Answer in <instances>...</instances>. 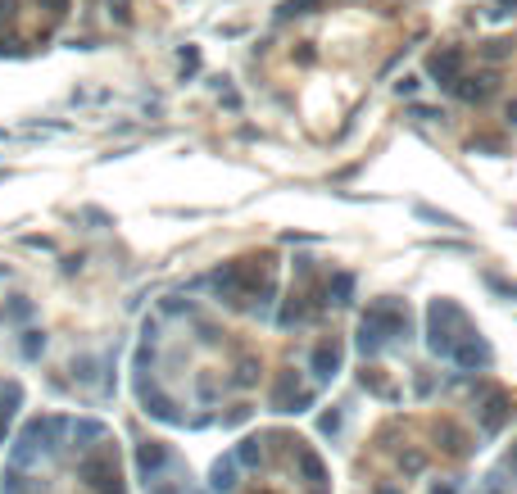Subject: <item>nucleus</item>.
Returning <instances> with one entry per match:
<instances>
[{"label":"nucleus","mask_w":517,"mask_h":494,"mask_svg":"<svg viewBox=\"0 0 517 494\" xmlns=\"http://www.w3.org/2000/svg\"><path fill=\"white\" fill-rule=\"evenodd\" d=\"M463 336H472V331H467V313L454 300H436L427 308V350L436 358H449Z\"/></svg>","instance_id":"1"},{"label":"nucleus","mask_w":517,"mask_h":494,"mask_svg":"<svg viewBox=\"0 0 517 494\" xmlns=\"http://www.w3.org/2000/svg\"><path fill=\"white\" fill-rule=\"evenodd\" d=\"M64 431H68L64 417H36V422H28L14 444V467H28L41 449H55V436H64Z\"/></svg>","instance_id":"2"},{"label":"nucleus","mask_w":517,"mask_h":494,"mask_svg":"<svg viewBox=\"0 0 517 494\" xmlns=\"http://www.w3.org/2000/svg\"><path fill=\"white\" fill-rule=\"evenodd\" d=\"M82 480L91 490H100V494H122V476H118V463L114 458H82Z\"/></svg>","instance_id":"3"},{"label":"nucleus","mask_w":517,"mask_h":494,"mask_svg":"<svg viewBox=\"0 0 517 494\" xmlns=\"http://www.w3.org/2000/svg\"><path fill=\"white\" fill-rule=\"evenodd\" d=\"M313 404V390H300L295 386V377H281L277 390H273V409L277 413H304Z\"/></svg>","instance_id":"4"},{"label":"nucleus","mask_w":517,"mask_h":494,"mask_svg":"<svg viewBox=\"0 0 517 494\" xmlns=\"http://www.w3.org/2000/svg\"><path fill=\"white\" fill-rule=\"evenodd\" d=\"M427 73H431L440 86H454V82H459V73H463V51H459V46L436 51V55H431V64H427Z\"/></svg>","instance_id":"5"},{"label":"nucleus","mask_w":517,"mask_h":494,"mask_svg":"<svg viewBox=\"0 0 517 494\" xmlns=\"http://www.w3.org/2000/svg\"><path fill=\"white\" fill-rule=\"evenodd\" d=\"M454 363H463V367H490V345L481 336H463L459 345H454Z\"/></svg>","instance_id":"6"},{"label":"nucleus","mask_w":517,"mask_h":494,"mask_svg":"<svg viewBox=\"0 0 517 494\" xmlns=\"http://www.w3.org/2000/svg\"><path fill=\"white\" fill-rule=\"evenodd\" d=\"M137 467H141V476H145V485H155V480H159V472H164V467H168V449H164V444H141V449H137Z\"/></svg>","instance_id":"7"},{"label":"nucleus","mask_w":517,"mask_h":494,"mask_svg":"<svg viewBox=\"0 0 517 494\" xmlns=\"http://www.w3.org/2000/svg\"><path fill=\"white\" fill-rule=\"evenodd\" d=\"M340 345L336 340H323V345H318V350H313V377L318 381H336V372H340Z\"/></svg>","instance_id":"8"},{"label":"nucleus","mask_w":517,"mask_h":494,"mask_svg":"<svg viewBox=\"0 0 517 494\" xmlns=\"http://www.w3.org/2000/svg\"><path fill=\"white\" fill-rule=\"evenodd\" d=\"M141 404H145V413H150V417H159V422H177L172 399H168V394H159L155 386H145V381H141Z\"/></svg>","instance_id":"9"},{"label":"nucleus","mask_w":517,"mask_h":494,"mask_svg":"<svg viewBox=\"0 0 517 494\" xmlns=\"http://www.w3.org/2000/svg\"><path fill=\"white\" fill-rule=\"evenodd\" d=\"M449 91L459 95V100H486V95L495 91V78H476V82H472V78H459Z\"/></svg>","instance_id":"10"},{"label":"nucleus","mask_w":517,"mask_h":494,"mask_svg":"<svg viewBox=\"0 0 517 494\" xmlns=\"http://www.w3.org/2000/svg\"><path fill=\"white\" fill-rule=\"evenodd\" d=\"M209 286L218 295H236L241 290V263H227V268H218V273H209Z\"/></svg>","instance_id":"11"},{"label":"nucleus","mask_w":517,"mask_h":494,"mask_svg":"<svg viewBox=\"0 0 517 494\" xmlns=\"http://www.w3.org/2000/svg\"><path fill=\"white\" fill-rule=\"evenodd\" d=\"M300 476L309 480L313 490H323V480H327V467H323V458H318V453H309V449H300Z\"/></svg>","instance_id":"12"},{"label":"nucleus","mask_w":517,"mask_h":494,"mask_svg":"<svg viewBox=\"0 0 517 494\" xmlns=\"http://www.w3.org/2000/svg\"><path fill=\"white\" fill-rule=\"evenodd\" d=\"M386 340H390V336H386V331H381L377 322H367V317L359 322V350H363V354H377Z\"/></svg>","instance_id":"13"},{"label":"nucleus","mask_w":517,"mask_h":494,"mask_svg":"<svg viewBox=\"0 0 517 494\" xmlns=\"http://www.w3.org/2000/svg\"><path fill=\"white\" fill-rule=\"evenodd\" d=\"M327 295H331V304H350L354 277H350V273H336V277H331V286H327Z\"/></svg>","instance_id":"14"},{"label":"nucleus","mask_w":517,"mask_h":494,"mask_svg":"<svg viewBox=\"0 0 517 494\" xmlns=\"http://www.w3.org/2000/svg\"><path fill=\"white\" fill-rule=\"evenodd\" d=\"M214 490H218V494H231V490H236V472H231V458H227V463H223V458L214 463Z\"/></svg>","instance_id":"15"},{"label":"nucleus","mask_w":517,"mask_h":494,"mask_svg":"<svg viewBox=\"0 0 517 494\" xmlns=\"http://www.w3.org/2000/svg\"><path fill=\"white\" fill-rule=\"evenodd\" d=\"M73 440H78L82 449H91V440H105V426L100 422H73Z\"/></svg>","instance_id":"16"},{"label":"nucleus","mask_w":517,"mask_h":494,"mask_svg":"<svg viewBox=\"0 0 517 494\" xmlns=\"http://www.w3.org/2000/svg\"><path fill=\"white\" fill-rule=\"evenodd\" d=\"M19 399H23V390L19 386H5V394H0V422H9V417L19 413Z\"/></svg>","instance_id":"17"},{"label":"nucleus","mask_w":517,"mask_h":494,"mask_svg":"<svg viewBox=\"0 0 517 494\" xmlns=\"http://www.w3.org/2000/svg\"><path fill=\"white\" fill-rule=\"evenodd\" d=\"M236 458H241L245 467H258V463H263V449H258V440H241Z\"/></svg>","instance_id":"18"},{"label":"nucleus","mask_w":517,"mask_h":494,"mask_svg":"<svg viewBox=\"0 0 517 494\" xmlns=\"http://www.w3.org/2000/svg\"><path fill=\"white\" fill-rule=\"evenodd\" d=\"M32 313H36L32 300H9V304H5V317H14V322H28Z\"/></svg>","instance_id":"19"},{"label":"nucleus","mask_w":517,"mask_h":494,"mask_svg":"<svg viewBox=\"0 0 517 494\" xmlns=\"http://www.w3.org/2000/svg\"><path fill=\"white\" fill-rule=\"evenodd\" d=\"M41 350H46V336H41V331H23V354L36 358Z\"/></svg>","instance_id":"20"},{"label":"nucleus","mask_w":517,"mask_h":494,"mask_svg":"<svg viewBox=\"0 0 517 494\" xmlns=\"http://www.w3.org/2000/svg\"><path fill=\"white\" fill-rule=\"evenodd\" d=\"M313 9V0H286V5H281V19H291V14H309Z\"/></svg>","instance_id":"21"},{"label":"nucleus","mask_w":517,"mask_h":494,"mask_svg":"<svg viewBox=\"0 0 517 494\" xmlns=\"http://www.w3.org/2000/svg\"><path fill=\"white\" fill-rule=\"evenodd\" d=\"M499 413H503V399H499V394H495V399L486 404V426H490V431L499 426Z\"/></svg>","instance_id":"22"},{"label":"nucleus","mask_w":517,"mask_h":494,"mask_svg":"<svg viewBox=\"0 0 517 494\" xmlns=\"http://www.w3.org/2000/svg\"><path fill=\"white\" fill-rule=\"evenodd\" d=\"M413 118H422V122H436V118H445L440 109H427V105H413Z\"/></svg>","instance_id":"23"},{"label":"nucleus","mask_w":517,"mask_h":494,"mask_svg":"<svg viewBox=\"0 0 517 494\" xmlns=\"http://www.w3.org/2000/svg\"><path fill=\"white\" fill-rule=\"evenodd\" d=\"M19 14V0H0V23H14Z\"/></svg>","instance_id":"24"},{"label":"nucleus","mask_w":517,"mask_h":494,"mask_svg":"<svg viewBox=\"0 0 517 494\" xmlns=\"http://www.w3.org/2000/svg\"><path fill=\"white\" fill-rule=\"evenodd\" d=\"M318 426H323L327 436H336V431H340V413H327V417H323V422H318Z\"/></svg>","instance_id":"25"},{"label":"nucleus","mask_w":517,"mask_h":494,"mask_svg":"<svg viewBox=\"0 0 517 494\" xmlns=\"http://www.w3.org/2000/svg\"><path fill=\"white\" fill-rule=\"evenodd\" d=\"M19 480H23L19 472H9V476H5V494H23V485H19Z\"/></svg>","instance_id":"26"},{"label":"nucleus","mask_w":517,"mask_h":494,"mask_svg":"<svg viewBox=\"0 0 517 494\" xmlns=\"http://www.w3.org/2000/svg\"><path fill=\"white\" fill-rule=\"evenodd\" d=\"M254 381V363H241V377H236V386H250Z\"/></svg>","instance_id":"27"},{"label":"nucleus","mask_w":517,"mask_h":494,"mask_svg":"<svg viewBox=\"0 0 517 494\" xmlns=\"http://www.w3.org/2000/svg\"><path fill=\"white\" fill-rule=\"evenodd\" d=\"M46 9H51V14H68V0H41Z\"/></svg>","instance_id":"28"},{"label":"nucleus","mask_w":517,"mask_h":494,"mask_svg":"<svg viewBox=\"0 0 517 494\" xmlns=\"http://www.w3.org/2000/svg\"><path fill=\"white\" fill-rule=\"evenodd\" d=\"M431 494H454V485H431Z\"/></svg>","instance_id":"29"},{"label":"nucleus","mask_w":517,"mask_h":494,"mask_svg":"<svg viewBox=\"0 0 517 494\" xmlns=\"http://www.w3.org/2000/svg\"><path fill=\"white\" fill-rule=\"evenodd\" d=\"M508 118H513V122H517V105H508Z\"/></svg>","instance_id":"30"},{"label":"nucleus","mask_w":517,"mask_h":494,"mask_svg":"<svg viewBox=\"0 0 517 494\" xmlns=\"http://www.w3.org/2000/svg\"><path fill=\"white\" fill-rule=\"evenodd\" d=\"M503 5H508V9H517V0H503Z\"/></svg>","instance_id":"31"},{"label":"nucleus","mask_w":517,"mask_h":494,"mask_svg":"<svg viewBox=\"0 0 517 494\" xmlns=\"http://www.w3.org/2000/svg\"><path fill=\"white\" fill-rule=\"evenodd\" d=\"M0 440H5V422H0Z\"/></svg>","instance_id":"32"},{"label":"nucleus","mask_w":517,"mask_h":494,"mask_svg":"<svg viewBox=\"0 0 517 494\" xmlns=\"http://www.w3.org/2000/svg\"><path fill=\"white\" fill-rule=\"evenodd\" d=\"M313 494H323V490H313Z\"/></svg>","instance_id":"33"},{"label":"nucleus","mask_w":517,"mask_h":494,"mask_svg":"<svg viewBox=\"0 0 517 494\" xmlns=\"http://www.w3.org/2000/svg\"><path fill=\"white\" fill-rule=\"evenodd\" d=\"M513 463H517V458H513Z\"/></svg>","instance_id":"34"}]
</instances>
